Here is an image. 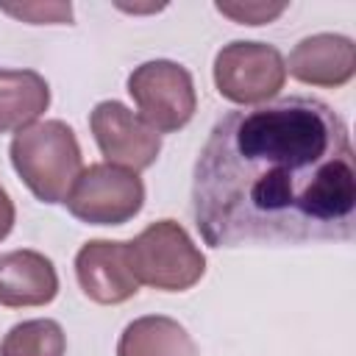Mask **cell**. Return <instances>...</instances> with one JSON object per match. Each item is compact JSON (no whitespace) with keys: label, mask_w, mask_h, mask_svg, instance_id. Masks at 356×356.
I'll return each mask as SVG.
<instances>
[{"label":"cell","mask_w":356,"mask_h":356,"mask_svg":"<svg viewBox=\"0 0 356 356\" xmlns=\"http://www.w3.org/2000/svg\"><path fill=\"white\" fill-rule=\"evenodd\" d=\"M192 217L209 248L350 242L356 150L320 97L225 111L192 170Z\"/></svg>","instance_id":"obj_1"},{"label":"cell","mask_w":356,"mask_h":356,"mask_svg":"<svg viewBox=\"0 0 356 356\" xmlns=\"http://www.w3.org/2000/svg\"><path fill=\"white\" fill-rule=\"evenodd\" d=\"M11 164L42 203H64L83 170L81 145L64 120H42L14 134Z\"/></svg>","instance_id":"obj_2"},{"label":"cell","mask_w":356,"mask_h":356,"mask_svg":"<svg viewBox=\"0 0 356 356\" xmlns=\"http://www.w3.org/2000/svg\"><path fill=\"white\" fill-rule=\"evenodd\" d=\"M131 273L139 284L161 292L192 289L206 273V256L175 220L150 222L128 242Z\"/></svg>","instance_id":"obj_3"},{"label":"cell","mask_w":356,"mask_h":356,"mask_svg":"<svg viewBox=\"0 0 356 356\" xmlns=\"http://www.w3.org/2000/svg\"><path fill=\"white\" fill-rule=\"evenodd\" d=\"M128 95L134 97L139 117L161 136L181 131L197 108V92L192 72L170 58L139 64L128 75Z\"/></svg>","instance_id":"obj_4"},{"label":"cell","mask_w":356,"mask_h":356,"mask_svg":"<svg viewBox=\"0 0 356 356\" xmlns=\"http://www.w3.org/2000/svg\"><path fill=\"white\" fill-rule=\"evenodd\" d=\"M286 81V64L275 44L267 42H228L214 56V86L236 106H264Z\"/></svg>","instance_id":"obj_5"},{"label":"cell","mask_w":356,"mask_h":356,"mask_svg":"<svg viewBox=\"0 0 356 356\" xmlns=\"http://www.w3.org/2000/svg\"><path fill=\"white\" fill-rule=\"evenodd\" d=\"M67 211L89 225H122L142 211L145 184L136 172L114 164H89L67 195Z\"/></svg>","instance_id":"obj_6"},{"label":"cell","mask_w":356,"mask_h":356,"mask_svg":"<svg viewBox=\"0 0 356 356\" xmlns=\"http://www.w3.org/2000/svg\"><path fill=\"white\" fill-rule=\"evenodd\" d=\"M89 128L106 164L139 172L161 153V136L120 100H100L89 114Z\"/></svg>","instance_id":"obj_7"},{"label":"cell","mask_w":356,"mask_h":356,"mask_svg":"<svg viewBox=\"0 0 356 356\" xmlns=\"http://www.w3.org/2000/svg\"><path fill=\"white\" fill-rule=\"evenodd\" d=\"M75 275L83 295L100 306L125 303L139 292L128 261V242L89 239L75 256Z\"/></svg>","instance_id":"obj_8"},{"label":"cell","mask_w":356,"mask_h":356,"mask_svg":"<svg viewBox=\"0 0 356 356\" xmlns=\"http://www.w3.org/2000/svg\"><path fill=\"white\" fill-rule=\"evenodd\" d=\"M284 64L286 72L300 83L337 89L345 86L356 72V44L342 33H314L300 39Z\"/></svg>","instance_id":"obj_9"},{"label":"cell","mask_w":356,"mask_h":356,"mask_svg":"<svg viewBox=\"0 0 356 356\" xmlns=\"http://www.w3.org/2000/svg\"><path fill=\"white\" fill-rule=\"evenodd\" d=\"M58 295V273L39 250L0 253V306L25 309L44 306Z\"/></svg>","instance_id":"obj_10"},{"label":"cell","mask_w":356,"mask_h":356,"mask_svg":"<svg viewBox=\"0 0 356 356\" xmlns=\"http://www.w3.org/2000/svg\"><path fill=\"white\" fill-rule=\"evenodd\" d=\"M117 356H200L189 331L167 314H145L125 325Z\"/></svg>","instance_id":"obj_11"},{"label":"cell","mask_w":356,"mask_h":356,"mask_svg":"<svg viewBox=\"0 0 356 356\" xmlns=\"http://www.w3.org/2000/svg\"><path fill=\"white\" fill-rule=\"evenodd\" d=\"M50 106V83L36 70L0 67V134L33 125Z\"/></svg>","instance_id":"obj_12"},{"label":"cell","mask_w":356,"mask_h":356,"mask_svg":"<svg viewBox=\"0 0 356 356\" xmlns=\"http://www.w3.org/2000/svg\"><path fill=\"white\" fill-rule=\"evenodd\" d=\"M67 353V337L64 328L50 320H22L8 328V334L0 342V356H64Z\"/></svg>","instance_id":"obj_13"},{"label":"cell","mask_w":356,"mask_h":356,"mask_svg":"<svg viewBox=\"0 0 356 356\" xmlns=\"http://www.w3.org/2000/svg\"><path fill=\"white\" fill-rule=\"evenodd\" d=\"M0 11L19 17L25 22L33 25H64L72 19V6L70 3H22V6H11V3H0Z\"/></svg>","instance_id":"obj_14"},{"label":"cell","mask_w":356,"mask_h":356,"mask_svg":"<svg viewBox=\"0 0 356 356\" xmlns=\"http://www.w3.org/2000/svg\"><path fill=\"white\" fill-rule=\"evenodd\" d=\"M214 8L239 25H264L286 11V3H214Z\"/></svg>","instance_id":"obj_15"},{"label":"cell","mask_w":356,"mask_h":356,"mask_svg":"<svg viewBox=\"0 0 356 356\" xmlns=\"http://www.w3.org/2000/svg\"><path fill=\"white\" fill-rule=\"evenodd\" d=\"M14 217H17V211H14V200H11L8 192L0 186V242L11 234V228H14Z\"/></svg>","instance_id":"obj_16"}]
</instances>
